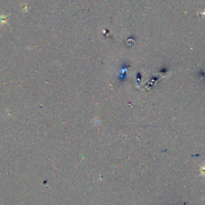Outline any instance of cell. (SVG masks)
<instances>
[]
</instances>
